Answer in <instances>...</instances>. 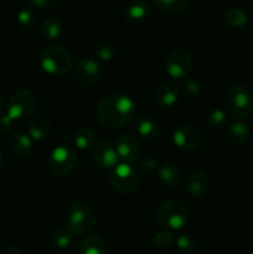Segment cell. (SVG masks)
I'll return each instance as SVG.
<instances>
[{
  "mask_svg": "<svg viewBox=\"0 0 253 254\" xmlns=\"http://www.w3.org/2000/svg\"><path fill=\"white\" fill-rule=\"evenodd\" d=\"M97 118L107 128H122L135 118V104L126 94L111 93L98 103Z\"/></svg>",
  "mask_w": 253,
  "mask_h": 254,
  "instance_id": "1",
  "label": "cell"
},
{
  "mask_svg": "<svg viewBox=\"0 0 253 254\" xmlns=\"http://www.w3.org/2000/svg\"><path fill=\"white\" fill-rule=\"evenodd\" d=\"M39 61L42 69L52 76H64L73 68V59L71 54L59 44L45 46L40 52Z\"/></svg>",
  "mask_w": 253,
  "mask_h": 254,
  "instance_id": "2",
  "label": "cell"
},
{
  "mask_svg": "<svg viewBox=\"0 0 253 254\" xmlns=\"http://www.w3.org/2000/svg\"><path fill=\"white\" fill-rule=\"evenodd\" d=\"M154 217L161 227L180 230L188 222L189 210L181 201L166 200L156 206L154 210Z\"/></svg>",
  "mask_w": 253,
  "mask_h": 254,
  "instance_id": "3",
  "label": "cell"
},
{
  "mask_svg": "<svg viewBox=\"0 0 253 254\" xmlns=\"http://www.w3.org/2000/svg\"><path fill=\"white\" fill-rule=\"evenodd\" d=\"M226 111L236 119L247 118L253 113V93L243 84H233L225 97Z\"/></svg>",
  "mask_w": 253,
  "mask_h": 254,
  "instance_id": "4",
  "label": "cell"
},
{
  "mask_svg": "<svg viewBox=\"0 0 253 254\" xmlns=\"http://www.w3.org/2000/svg\"><path fill=\"white\" fill-rule=\"evenodd\" d=\"M97 217L93 208L84 202H74L67 210V226L76 236H84L92 232Z\"/></svg>",
  "mask_w": 253,
  "mask_h": 254,
  "instance_id": "5",
  "label": "cell"
},
{
  "mask_svg": "<svg viewBox=\"0 0 253 254\" xmlns=\"http://www.w3.org/2000/svg\"><path fill=\"white\" fill-rule=\"evenodd\" d=\"M109 183L117 192L122 195H130L138 190L140 185V176L133 165L128 163H119L109 173Z\"/></svg>",
  "mask_w": 253,
  "mask_h": 254,
  "instance_id": "6",
  "label": "cell"
},
{
  "mask_svg": "<svg viewBox=\"0 0 253 254\" xmlns=\"http://www.w3.org/2000/svg\"><path fill=\"white\" fill-rule=\"evenodd\" d=\"M77 154L69 146H57L49 159V169L56 178H66L77 166Z\"/></svg>",
  "mask_w": 253,
  "mask_h": 254,
  "instance_id": "7",
  "label": "cell"
},
{
  "mask_svg": "<svg viewBox=\"0 0 253 254\" xmlns=\"http://www.w3.org/2000/svg\"><path fill=\"white\" fill-rule=\"evenodd\" d=\"M36 103V96L34 92L26 88L19 89L9 99L6 114L14 122L22 121L34 112Z\"/></svg>",
  "mask_w": 253,
  "mask_h": 254,
  "instance_id": "8",
  "label": "cell"
},
{
  "mask_svg": "<svg viewBox=\"0 0 253 254\" xmlns=\"http://www.w3.org/2000/svg\"><path fill=\"white\" fill-rule=\"evenodd\" d=\"M102 68L99 61L94 57H84L77 62L73 68V78L78 86L91 88L99 81Z\"/></svg>",
  "mask_w": 253,
  "mask_h": 254,
  "instance_id": "9",
  "label": "cell"
},
{
  "mask_svg": "<svg viewBox=\"0 0 253 254\" xmlns=\"http://www.w3.org/2000/svg\"><path fill=\"white\" fill-rule=\"evenodd\" d=\"M192 56L183 49H176L170 52L165 62L166 72L174 79L186 78L192 71Z\"/></svg>",
  "mask_w": 253,
  "mask_h": 254,
  "instance_id": "10",
  "label": "cell"
},
{
  "mask_svg": "<svg viewBox=\"0 0 253 254\" xmlns=\"http://www.w3.org/2000/svg\"><path fill=\"white\" fill-rule=\"evenodd\" d=\"M92 160L94 165L101 169H113L119 164V156L117 149L108 140L96 141L92 148Z\"/></svg>",
  "mask_w": 253,
  "mask_h": 254,
  "instance_id": "11",
  "label": "cell"
},
{
  "mask_svg": "<svg viewBox=\"0 0 253 254\" xmlns=\"http://www.w3.org/2000/svg\"><path fill=\"white\" fill-rule=\"evenodd\" d=\"M173 141L180 150L195 151L201 145V135L193 127L181 126L173 133Z\"/></svg>",
  "mask_w": 253,
  "mask_h": 254,
  "instance_id": "12",
  "label": "cell"
},
{
  "mask_svg": "<svg viewBox=\"0 0 253 254\" xmlns=\"http://www.w3.org/2000/svg\"><path fill=\"white\" fill-rule=\"evenodd\" d=\"M117 153L123 163H133L140 155V145L138 139L131 134H124L117 141Z\"/></svg>",
  "mask_w": 253,
  "mask_h": 254,
  "instance_id": "13",
  "label": "cell"
},
{
  "mask_svg": "<svg viewBox=\"0 0 253 254\" xmlns=\"http://www.w3.org/2000/svg\"><path fill=\"white\" fill-rule=\"evenodd\" d=\"M151 14V5L145 0H134L123 9V16L126 21L138 24L145 21Z\"/></svg>",
  "mask_w": 253,
  "mask_h": 254,
  "instance_id": "14",
  "label": "cell"
},
{
  "mask_svg": "<svg viewBox=\"0 0 253 254\" xmlns=\"http://www.w3.org/2000/svg\"><path fill=\"white\" fill-rule=\"evenodd\" d=\"M51 119L45 114H37L29 123V136L32 140L41 141L49 136L51 131Z\"/></svg>",
  "mask_w": 253,
  "mask_h": 254,
  "instance_id": "15",
  "label": "cell"
},
{
  "mask_svg": "<svg viewBox=\"0 0 253 254\" xmlns=\"http://www.w3.org/2000/svg\"><path fill=\"white\" fill-rule=\"evenodd\" d=\"M179 99L178 87L174 83L166 82L160 84L154 93V101L161 108H169L173 107Z\"/></svg>",
  "mask_w": 253,
  "mask_h": 254,
  "instance_id": "16",
  "label": "cell"
},
{
  "mask_svg": "<svg viewBox=\"0 0 253 254\" xmlns=\"http://www.w3.org/2000/svg\"><path fill=\"white\" fill-rule=\"evenodd\" d=\"M9 148L15 155L21 156V158H26L30 155L32 150V139L30 138L29 134L21 133L17 131L14 133L7 140Z\"/></svg>",
  "mask_w": 253,
  "mask_h": 254,
  "instance_id": "17",
  "label": "cell"
},
{
  "mask_svg": "<svg viewBox=\"0 0 253 254\" xmlns=\"http://www.w3.org/2000/svg\"><path fill=\"white\" fill-rule=\"evenodd\" d=\"M134 127L140 138L146 140H153L159 136L160 129H159L158 122L154 121L150 117H139L134 121Z\"/></svg>",
  "mask_w": 253,
  "mask_h": 254,
  "instance_id": "18",
  "label": "cell"
},
{
  "mask_svg": "<svg viewBox=\"0 0 253 254\" xmlns=\"http://www.w3.org/2000/svg\"><path fill=\"white\" fill-rule=\"evenodd\" d=\"M208 179L207 175L201 171H195L191 174L186 181V189L190 192L191 196L196 198H200L207 192L208 190Z\"/></svg>",
  "mask_w": 253,
  "mask_h": 254,
  "instance_id": "19",
  "label": "cell"
},
{
  "mask_svg": "<svg viewBox=\"0 0 253 254\" xmlns=\"http://www.w3.org/2000/svg\"><path fill=\"white\" fill-rule=\"evenodd\" d=\"M158 178L166 188H175L181 181V171L179 166L166 163L158 169Z\"/></svg>",
  "mask_w": 253,
  "mask_h": 254,
  "instance_id": "20",
  "label": "cell"
},
{
  "mask_svg": "<svg viewBox=\"0 0 253 254\" xmlns=\"http://www.w3.org/2000/svg\"><path fill=\"white\" fill-rule=\"evenodd\" d=\"M226 136L233 144H243L250 139V129L241 121H233L226 127Z\"/></svg>",
  "mask_w": 253,
  "mask_h": 254,
  "instance_id": "21",
  "label": "cell"
},
{
  "mask_svg": "<svg viewBox=\"0 0 253 254\" xmlns=\"http://www.w3.org/2000/svg\"><path fill=\"white\" fill-rule=\"evenodd\" d=\"M76 240V235L68 228V226H60L54 231L51 236L52 245L60 250H67L71 247Z\"/></svg>",
  "mask_w": 253,
  "mask_h": 254,
  "instance_id": "22",
  "label": "cell"
},
{
  "mask_svg": "<svg viewBox=\"0 0 253 254\" xmlns=\"http://www.w3.org/2000/svg\"><path fill=\"white\" fill-rule=\"evenodd\" d=\"M155 6L166 14H183L190 7L192 0H153Z\"/></svg>",
  "mask_w": 253,
  "mask_h": 254,
  "instance_id": "23",
  "label": "cell"
},
{
  "mask_svg": "<svg viewBox=\"0 0 253 254\" xmlns=\"http://www.w3.org/2000/svg\"><path fill=\"white\" fill-rule=\"evenodd\" d=\"M79 253L81 254H106V243L97 236H89L84 238L79 245Z\"/></svg>",
  "mask_w": 253,
  "mask_h": 254,
  "instance_id": "24",
  "label": "cell"
},
{
  "mask_svg": "<svg viewBox=\"0 0 253 254\" xmlns=\"http://www.w3.org/2000/svg\"><path fill=\"white\" fill-rule=\"evenodd\" d=\"M94 144H96V133L88 127H82L74 134V145L79 150L93 148Z\"/></svg>",
  "mask_w": 253,
  "mask_h": 254,
  "instance_id": "25",
  "label": "cell"
},
{
  "mask_svg": "<svg viewBox=\"0 0 253 254\" xmlns=\"http://www.w3.org/2000/svg\"><path fill=\"white\" fill-rule=\"evenodd\" d=\"M41 32L45 39L55 41L60 37L62 32V24L57 17L50 16L45 19L41 24Z\"/></svg>",
  "mask_w": 253,
  "mask_h": 254,
  "instance_id": "26",
  "label": "cell"
},
{
  "mask_svg": "<svg viewBox=\"0 0 253 254\" xmlns=\"http://www.w3.org/2000/svg\"><path fill=\"white\" fill-rule=\"evenodd\" d=\"M225 19L231 26L237 27V29H241L247 24V15L238 7H228L225 11Z\"/></svg>",
  "mask_w": 253,
  "mask_h": 254,
  "instance_id": "27",
  "label": "cell"
},
{
  "mask_svg": "<svg viewBox=\"0 0 253 254\" xmlns=\"http://www.w3.org/2000/svg\"><path fill=\"white\" fill-rule=\"evenodd\" d=\"M206 123L212 130H221L227 127V114L222 109H213L206 118Z\"/></svg>",
  "mask_w": 253,
  "mask_h": 254,
  "instance_id": "28",
  "label": "cell"
},
{
  "mask_svg": "<svg viewBox=\"0 0 253 254\" xmlns=\"http://www.w3.org/2000/svg\"><path fill=\"white\" fill-rule=\"evenodd\" d=\"M116 54H117L116 46L109 41L101 42L96 49V56L98 61H104V62L111 61V60L116 56Z\"/></svg>",
  "mask_w": 253,
  "mask_h": 254,
  "instance_id": "29",
  "label": "cell"
},
{
  "mask_svg": "<svg viewBox=\"0 0 253 254\" xmlns=\"http://www.w3.org/2000/svg\"><path fill=\"white\" fill-rule=\"evenodd\" d=\"M176 247L185 254H191L196 250V241L189 233H181L176 238Z\"/></svg>",
  "mask_w": 253,
  "mask_h": 254,
  "instance_id": "30",
  "label": "cell"
},
{
  "mask_svg": "<svg viewBox=\"0 0 253 254\" xmlns=\"http://www.w3.org/2000/svg\"><path fill=\"white\" fill-rule=\"evenodd\" d=\"M181 89H183V96L186 99H190V101L198 98L201 93L200 84L195 79H186L183 83V88Z\"/></svg>",
  "mask_w": 253,
  "mask_h": 254,
  "instance_id": "31",
  "label": "cell"
},
{
  "mask_svg": "<svg viewBox=\"0 0 253 254\" xmlns=\"http://www.w3.org/2000/svg\"><path fill=\"white\" fill-rule=\"evenodd\" d=\"M17 22L20 24V26L25 30H30L35 24V15L27 7H22L19 12H17Z\"/></svg>",
  "mask_w": 253,
  "mask_h": 254,
  "instance_id": "32",
  "label": "cell"
},
{
  "mask_svg": "<svg viewBox=\"0 0 253 254\" xmlns=\"http://www.w3.org/2000/svg\"><path fill=\"white\" fill-rule=\"evenodd\" d=\"M174 242V236L170 231H161L154 235L153 243L154 246L159 248H166L170 247Z\"/></svg>",
  "mask_w": 253,
  "mask_h": 254,
  "instance_id": "33",
  "label": "cell"
},
{
  "mask_svg": "<svg viewBox=\"0 0 253 254\" xmlns=\"http://www.w3.org/2000/svg\"><path fill=\"white\" fill-rule=\"evenodd\" d=\"M30 5L32 7H36V9L45 10V9H51L55 5L59 2V0H27Z\"/></svg>",
  "mask_w": 253,
  "mask_h": 254,
  "instance_id": "34",
  "label": "cell"
},
{
  "mask_svg": "<svg viewBox=\"0 0 253 254\" xmlns=\"http://www.w3.org/2000/svg\"><path fill=\"white\" fill-rule=\"evenodd\" d=\"M12 123H14V121L7 114L0 116V134L7 133L11 129Z\"/></svg>",
  "mask_w": 253,
  "mask_h": 254,
  "instance_id": "35",
  "label": "cell"
},
{
  "mask_svg": "<svg viewBox=\"0 0 253 254\" xmlns=\"http://www.w3.org/2000/svg\"><path fill=\"white\" fill-rule=\"evenodd\" d=\"M140 165H141V168L145 169V170H148V171L155 170V168H156V163L154 161L153 158H150V156H146V158H144L143 160L140 161Z\"/></svg>",
  "mask_w": 253,
  "mask_h": 254,
  "instance_id": "36",
  "label": "cell"
},
{
  "mask_svg": "<svg viewBox=\"0 0 253 254\" xmlns=\"http://www.w3.org/2000/svg\"><path fill=\"white\" fill-rule=\"evenodd\" d=\"M6 254H24L22 252L21 248L19 247V246H10L9 248L6 250Z\"/></svg>",
  "mask_w": 253,
  "mask_h": 254,
  "instance_id": "37",
  "label": "cell"
},
{
  "mask_svg": "<svg viewBox=\"0 0 253 254\" xmlns=\"http://www.w3.org/2000/svg\"><path fill=\"white\" fill-rule=\"evenodd\" d=\"M4 108V97H2L1 92H0V111Z\"/></svg>",
  "mask_w": 253,
  "mask_h": 254,
  "instance_id": "38",
  "label": "cell"
},
{
  "mask_svg": "<svg viewBox=\"0 0 253 254\" xmlns=\"http://www.w3.org/2000/svg\"><path fill=\"white\" fill-rule=\"evenodd\" d=\"M2 164H4V159H2V154L0 153V168L2 166Z\"/></svg>",
  "mask_w": 253,
  "mask_h": 254,
  "instance_id": "39",
  "label": "cell"
}]
</instances>
